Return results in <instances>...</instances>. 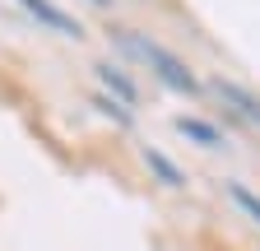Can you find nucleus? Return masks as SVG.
<instances>
[{
	"label": "nucleus",
	"instance_id": "f257e3e1",
	"mask_svg": "<svg viewBox=\"0 0 260 251\" xmlns=\"http://www.w3.org/2000/svg\"><path fill=\"white\" fill-rule=\"evenodd\" d=\"M112 42L130 56V60H140V66L168 88V93H177V98H209L205 93V79L195 75L186 60L172 51V47H162L158 38H149V33H140V28H112Z\"/></svg>",
	"mask_w": 260,
	"mask_h": 251
},
{
	"label": "nucleus",
	"instance_id": "f03ea898",
	"mask_svg": "<svg viewBox=\"0 0 260 251\" xmlns=\"http://www.w3.org/2000/svg\"><path fill=\"white\" fill-rule=\"evenodd\" d=\"M205 93L223 107L228 121H237V125H246V131L260 135V93H251L246 84L228 79V75H209V79H205Z\"/></svg>",
	"mask_w": 260,
	"mask_h": 251
},
{
	"label": "nucleus",
	"instance_id": "7ed1b4c3",
	"mask_svg": "<svg viewBox=\"0 0 260 251\" xmlns=\"http://www.w3.org/2000/svg\"><path fill=\"white\" fill-rule=\"evenodd\" d=\"M172 131H177L186 144L205 149V153H228V149H233L228 131H223V125H214L209 116H200V112H177V116H172Z\"/></svg>",
	"mask_w": 260,
	"mask_h": 251
},
{
	"label": "nucleus",
	"instance_id": "20e7f679",
	"mask_svg": "<svg viewBox=\"0 0 260 251\" xmlns=\"http://www.w3.org/2000/svg\"><path fill=\"white\" fill-rule=\"evenodd\" d=\"M14 5L38 23V28H47V33H56V38H70V42H84V38H88L84 23H79L70 10H60L56 0H14Z\"/></svg>",
	"mask_w": 260,
	"mask_h": 251
},
{
	"label": "nucleus",
	"instance_id": "39448f33",
	"mask_svg": "<svg viewBox=\"0 0 260 251\" xmlns=\"http://www.w3.org/2000/svg\"><path fill=\"white\" fill-rule=\"evenodd\" d=\"M140 163H144V172L162 186V191H172V196H181V191H190V177H186V168L172 159L168 149H158V144H140Z\"/></svg>",
	"mask_w": 260,
	"mask_h": 251
},
{
	"label": "nucleus",
	"instance_id": "423d86ee",
	"mask_svg": "<svg viewBox=\"0 0 260 251\" xmlns=\"http://www.w3.org/2000/svg\"><path fill=\"white\" fill-rule=\"evenodd\" d=\"M93 79H98L103 93L121 98L125 107H140V84H135V75H130L125 66H116V60H93Z\"/></svg>",
	"mask_w": 260,
	"mask_h": 251
},
{
	"label": "nucleus",
	"instance_id": "0eeeda50",
	"mask_svg": "<svg viewBox=\"0 0 260 251\" xmlns=\"http://www.w3.org/2000/svg\"><path fill=\"white\" fill-rule=\"evenodd\" d=\"M223 196L233 200V209L260 233V191H255V186H246V181H237V177H228V181H223Z\"/></svg>",
	"mask_w": 260,
	"mask_h": 251
},
{
	"label": "nucleus",
	"instance_id": "6e6552de",
	"mask_svg": "<svg viewBox=\"0 0 260 251\" xmlns=\"http://www.w3.org/2000/svg\"><path fill=\"white\" fill-rule=\"evenodd\" d=\"M88 107L103 116V121H112L116 131H135V107H125L121 98H112V93H103V88H93V98H88Z\"/></svg>",
	"mask_w": 260,
	"mask_h": 251
},
{
	"label": "nucleus",
	"instance_id": "1a4fd4ad",
	"mask_svg": "<svg viewBox=\"0 0 260 251\" xmlns=\"http://www.w3.org/2000/svg\"><path fill=\"white\" fill-rule=\"evenodd\" d=\"M88 5H98V10H116V0H88Z\"/></svg>",
	"mask_w": 260,
	"mask_h": 251
}]
</instances>
